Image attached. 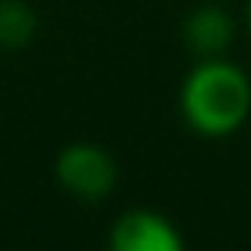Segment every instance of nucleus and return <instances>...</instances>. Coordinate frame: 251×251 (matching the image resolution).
Here are the masks:
<instances>
[{
	"label": "nucleus",
	"mask_w": 251,
	"mask_h": 251,
	"mask_svg": "<svg viewBox=\"0 0 251 251\" xmlns=\"http://www.w3.org/2000/svg\"><path fill=\"white\" fill-rule=\"evenodd\" d=\"M232 16L220 6H201L184 23V42L201 57H223V51L232 42Z\"/></svg>",
	"instance_id": "obj_4"
},
{
	"label": "nucleus",
	"mask_w": 251,
	"mask_h": 251,
	"mask_svg": "<svg viewBox=\"0 0 251 251\" xmlns=\"http://www.w3.org/2000/svg\"><path fill=\"white\" fill-rule=\"evenodd\" d=\"M54 175L67 194L80 201H102L118 184V162L99 143H70L57 156Z\"/></svg>",
	"instance_id": "obj_2"
},
{
	"label": "nucleus",
	"mask_w": 251,
	"mask_h": 251,
	"mask_svg": "<svg viewBox=\"0 0 251 251\" xmlns=\"http://www.w3.org/2000/svg\"><path fill=\"white\" fill-rule=\"evenodd\" d=\"M181 245L175 223L153 210H130L111 226L115 251H181Z\"/></svg>",
	"instance_id": "obj_3"
},
{
	"label": "nucleus",
	"mask_w": 251,
	"mask_h": 251,
	"mask_svg": "<svg viewBox=\"0 0 251 251\" xmlns=\"http://www.w3.org/2000/svg\"><path fill=\"white\" fill-rule=\"evenodd\" d=\"M248 25H251V6H248Z\"/></svg>",
	"instance_id": "obj_6"
},
{
	"label": "nucleus",
	"mask_w": 251,
	"mask_h": 251,
	"mask_svg": "<svg viewBox=\"0 0 251 251\" xmlns=\"http://www.w3.org/2000/svg\"><path fill=\"white\" fill-rule=\"evenodd\" d=\"M251 115V80L226 57H203L181 86V118L203 137H229Z\"/></svg>",
	"instance_id": "obj_1"
},
{
	"label": "nucleus",
	"mask_w": 251,
	"mask_h": 251,
	"mask_svg": "<svg viewBox=\"0 0 251 251\" xmlns=\"http://www.w3.org/2000/svg\"><path fill=\"white\" fill-rule=\"evenodd\" d=\"M35 35V13L23 0H0V48L16 51Z\"/></svg>",
	"instance_id": "obj_5"
}]
</instances>
